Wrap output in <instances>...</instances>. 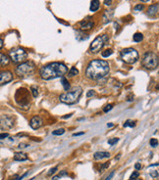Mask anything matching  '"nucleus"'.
<instances>
[{
    "label": "nucleus",
    "instance_id": "obj_1",
    "mask_svg": "<svg viewBox=\"0 0 159 180\" xmlns=\"http://www.w3.org/2000/svg\"><path fill=\"white\" fill-rule=\"evenodd\" d=\"M109 64L104 60H93L90 62L85 70V75L90 80H99L109 74Z\"/></svg>",
    "mask_w": 159,
    "mask_h": 180
},
{
    "label": "nucleus",
    "instance_id": "obj_2",
    "mask_svg": "<svg viewBox=\"0 0 159 180\" xmlns=\"http://www.w3.org/2000/svg\"><path fill=\"white\" fill-rule=\"evenodd\" d=\"M68 73V68L65 64L54 62L50 63L39 70V75L44 80H51L57 77H62Z\"/></svg>",
    "mask_w": 159,
    "mask_h": 180
},
{
    "label": "nucleus",
    "instance_id": "obj_3",
    "mask_svg": "<svg viewBox=\"0 0 159 180\" xmlns=\"http://www.w3.org/2000/svg\"><path fill=\"white\" fill-rule=\"evenodd\" d=\"M15 102L23 110H28L31 107L32 97L31 93L27 88H19L15 93Z\"/></svg>",
    "mask_w": 159,
    "mask_h": 180
},
{
    "label": "nucleus",
    "instance_id": "obj_4",
    "mask_svg": "<svg viewBox=\"0 0 159 180\" xmlns=\"http://www.w3.org/2000/svg\"><path fill=\"white\" fill-rule=\"evenodd\" d=\"M82 93H83V88L81 86H77V87L73 88L71 91H67V92L63 93V94H61L59 97V100H60V102H62L64 104L73 105L79 101Z\"/></svg>",
    "mask_w": 159,
    "mask_h": 180
},
{
    "label": "nucleus",
    "instance_id": "obj_5",
    "mask_svg": "<svg viewBox=\"0 0 159 180\" xmlns=\"http://www.w3.org/2000/svg\"><path fill=\"white\" fill-rule=\"evenodd\" d=\"M35 70V66L33 62H24L21 63L19 66L16 68L15 73L20 77H28L33 75Z\"/></svg>",
    "mask_w": 159,
    "mask_h": 180
},
{
    "label": "nucleus",
    "instance_id": "obj_6",
    "mask_svg": "<svg viewBox=\"0 0 159 180\" xmlns=\"http://www.w3.org/2000/svg\"><path fill=\"white\" fill-rule=\"evenodd\" d=\"M158 56L154 52H147L143 55L141 59V65L146 70H154L158 67Z\"/></svg>",
    "mask_w": 159,
    "mask_h": 180
},
{
    "label": "nucleus",
    "instance_id": "obj_7",
    "mask_svg": "<svg viewBox=\"0 0 159 180\" xmlns=\"http://www.w3.org/2000/svg\"><path fill=\"white\" fill-rule=\"evenodd\" d=\"M139 52L134 48H126L121 51V59L127 64H135L139 60Z\"/></svg>",
    "mask_w": 159,
    "mask_h": 180
},
{
    "label": "nucleus",
    "instance_id": "obj_8",
    "mask_svg": "<svg viewBox=\"0 0 159 180\" xmlns=\"http://www.w3.org/2000/svg\"><path fill=\"white\" fill-rule=\"evenodd\" d=\"M9 56H10V59L13 63L21 64V63H24L27 60L28 53L25 51V49L18 47V48L12 49L9 52Z\"/></svg>",
    "mask_w": 159,
    "mask_h": 180
},
{
    "label": "nucleus",
    "instance_id": "obj_9",
    "mask_svg": "<svg viewBox=\"0 0 159 180\" xmlns=\"http://www.w3.org/2000/svg\"><path fill=\"white\" fill-rule=\"evenodd\" d=\"M107 41H108V35L107 34H103V35H100V36H97L91 42L90 51L92 53H98L100 50L103 48V46L105 45V43Z\"/></svg>",
    "mask_w": 159,
    "mask_h": 180
},
{
    "label": "nucleus",
    "instance_id": "obj_10",
    "mask_svg": "<svg viewBox=\"0 0 159 180\" xmlns=\"http://www.w3.org/2000/svg\"><path fill=\"white\" fill-rule=\"evenodd\" d=\"M15 119L13 117L8 114H2L0 116V129L1 130H10L13 128Z\"/></svg>",
    "mask_w": 159,
    "mask_h": 180
},
{
    "label": "nucleus",
    "instance_id": "obj_11",
    "mask_svg": "<svg viewBox=\"0 0 159 180\" xmlns=\"http://www.w3.org/2000/svg\"><path fill=\"white\" fill-rule=\"evenodd\" d=\"M13 80V74L10 71H0V85H4Z\"/></svg>",
    "mask_w": 159,
    "mask_h": 180
},
{
    "label": "nucleus",
    "instance_id": "obj_12",
    "mask_svg": "<svg viewBox=\"0 0 159 180\" xmlns=\"http://www.w3.org/2000/svg\"><path fill=\"white\" fill-rule=\"evenodd\" d=\"M43 124V120L39 116H34L30 120V125L33 129H38Z\"/></svg>",
    "mask_w": 159,
    "mask_h": 180
},
{
    "label": "nucleus",
    "instance_id": "obj_13",
    "mask_svg": "<svg viewBox=\"0 0 159 180\" xmlns=\"http://www.w3.org/2000/svg\"><path fill=\"white\" fill-rule=\"evenodd\" d=\"M80 26H81L82 31H86V30H90V28H92L93 26H95V23L91 21L85 20V21L80 22Z\"/></svg>",
    "mask_w": 159,
    "mask_h": 180
},
{
    "label": "nucleus",
    "instance_id": "obj_14",
    "mask_svg": "<svg viewBox=\"0 0 159 180\" xmlns=\"http://www.w3.org/2000/svg\"><path fill=\"white\" fill-rule=\"evenodd\" d=\"M158 14V4H154L149 6L147 9V16L148 17H155Z\"/></svg>",
    "mask_w": 159,
    "mask_h": 180
},
{
    "label": "nucleus",
    "instance_id": "obj_15",
    "mask_svg": "<svg viewBox=\"0 0 159 180\" xmlns=\"http://www.w3.org/2000/svg\"><path fill=\"white\" fill-rule=\"evenodd\" d=\"M28 160V155L22 152H17L14 155V161L16 162H25Z\"/></svg>",
    "mask_w": 159,
    "mask_h": 180
},
{
    "label": "nucleus",
    "instance_id": "obj_16",
    "mask_svg": "<svg viewBox=\"0 0 159 180\" xmlns=\"http://www.w3.org/2000/svg\"><path fill=\"white\" fill-rule=\"evenodd\" d=\"M10 63V59L9 57L3 54V53H0V67H6L8 66Z\"/></svg>",
    "mask_w": 159,
    "mask_h": 180
},
{
    "label": "nucleus",
    "instance_id": "obj_17",
    "mask_svg": "<svg viewBox=\"0 0 159 180\" xmlns=\"http://www.w3.org/2000/svg\"><path fill=\"white\" fill-rule=\"evenodd\" d=\"M113 15H114L113 10H107V11H105L104 15H103V23L107 24V23H109V22H111V20L113 19Z\"/></svg>",
    "mask_w": 159,
    "mask_h": 180
},
{
    "label": "nucleus",
    "instance_id": "obj_18",
    "mask_svg": "<svg viewBox=\"0 0 159 180\" xmlns=\"http://www.w3.org/2000/svg\"><path fill=\"white\" fill-rule=\"evenodd\" d=\"M110 157V153L108 152H96L95 154V160H102V159H107Z\"/></svg>",
    "mask_w": 159,
    "mask_h": 180
},
{
    "label": "nucleus",
    "instance_id": "obj_19",
    "mask_svg": "<svg viewBox=\"0 0 159 180\" xmlns=\"http://www.w3.org/2000/svg\"><path fill=\"white\" fill-rule=\"evenodd\" d=\"M100 7V1L99 0H92L91 3H90V9L91 12H96Z\"/></svg>",
    "mask_w": 159,
    "mask_h": 180
},
{
    "label": "nucleus",
    "instance_id": "obj_20",
    "mask_svg": "<svg viewBox=\"0 0 159 180\" xmlns=\"http://www.w3.org/2000/svg\"><path fill=\"white\" fill-rule=\"evenodd\" d=\"M76 38H77V40H79V41H83V40H86L89 38V35L88 34H85V33H84L83 32H76Z\"/></svg>",
    "mask_w": 159,
    "mask_h": 180
},
{
    "label": "nucleus",
    "instance_id": "obj_21",
    "mask_svg": "<svg viewBox=\"0 0 159 180\" xmlns=\"http://www.w3.org/2000/svg\"><path fill=\"white\" fill-rule=\"evenodd\" d=\"M61 83H62V85H63V87H64L65 90H70V83H69V81H68V80H67L66 77L62 76Z\"/></svg>",
    "mask_w": 159,
    "mask_h": 180
},
{
    "label": "nucleus",
    "instance_id": "obj_22",
    "mask_svg": "<svg viewBox=\"0 0 159 180\" xmlns=\"http://www.w3.org/2000/svg\"><path fill=\"white\" fill-rule=\"evenodd\" d=\"M133 39H134L135 42H141L143 40V35L141 32H136V33L134 34Z\"/></svg>",
    "mask_w": 159,
    "mask_h": 180
},
{
    "label": "nucleus",
    "instance_id": "obj_23",
    "mask_svg": "<svg viewBox=\"0 0 159 180\" xmlns=\"http://www.w3.org/2000/svg\"><path fill=\"white\" fill-rule=\"evenodd\" d=\"M68 74H69V76H70V77H73V76L79 75V71H78V69H77L76 67H72V68L70 69Z\"/></svg>",
    "mask_w": 159,
    "mask_h": 180
},
{
    "label": "nucleus",
    "instance_id": "obj_24",
    "mask_svg": "<svg viewBox=\"0 0 159 180\" xmlns=\"http://www.w3.org/2000/svg\"><path fill=\"white\" fill-rule=\"evenodd\" d=\"M113 54V51L111 49H106L104 50V51H102V53H101V56L103 57V58H107V57H109Z\"/></svg>",
    "mask_w": 159,
    "mask_h": 180
},
{
    "label": "nucleus",
    "instance_id": "obj_25",
    "mask_svg": "<svg viewBox=\"0 0 159 180\" xmlns=\"http://www.w3.org/2000/svg\"><path fill=\"white\" fill-rule=\"evenodd\" d=\"M136 126V121L134 120H127L124 124V127H135Z\"/></svg>",
    "mask_w": 159,
    "mask_h": 180
},
{
    "label": "nucleus",
    "instance_id": "obj_26",
    "mask_svg": "<svg viewBox=\"0 0 159 180\" xmlns=\"http://www.w3.org/2000/svg\"><path fill=\"white\" fill-rule=\"evenodd\" d=\"M67 174H68V173H67V171L63 170V171L60 172V173H59L58 175L54 176V177L52 178V180H58V179H60V178H62V177H64V176H66Z\"/></svg>",
    "mask_w": 159,
    "mask_h": 180
},
{
    "label": "nucleus",
    "instance_id": "obj_27",
    "mask_svg": "<svg viewBox=\"0 0 159 180\" xmlns=\"http://www.w3.org/2000/svg\"><path fill=\"white\" fill-rule=\"evenodd\" d=\"M31 90H32V93H33V97L37 98L38 96V87H35V86H32Z\"/></svg>",
    "mask_w": 159,
    "mask_h": 180
},
{
    "label": "nucleus",
    "instance_id": "obj_28",
    "mask_svg": "<svg viewBox=\"0 0 159 180\" xmlns=\"http://www.w3.org/2000/svg\"><path fill=\"white\" fill-rule=\"evenodd\" d=\"M64 133H65V129H63V128H59V129H56V130L52 131L53 135H62Z\"/></svg>",
    "mask_w": 159,
    "mask_h": 180
},
{
    "label": "nucleus",
    "instance_id": "obj_29",
    "mask_svg": "<svg viewBox=\"0 0 159 180\" xmlns=\"http://www.w3.org/2000/svg\"><path fill=\"white\" fill-rule=\"evenodd\" d=\"M143 9H144V6H143L142 4H138L136 6H135V8H134L135 12H141V11H142Z\"/></svg>",
    "mask_w": 159,
    "mask_h": 180
},
{
    "label": "nucleus",
    "instance_id": "obj_30",
    "mask_svg": "<svg viewBox=\"0 0 159 180\" xmlns=\"http://www.w3.org/2000/svg\"><path fill=\"white\" fill-rule=\"evenodd\" d=\"M112 109H113V105L108 104V105H106V106L103 108V112H104V113H108L109 111H111Z\"/></svg>",
    "mask_w": 159,
    "mask_h": 180
},
{
    "label": "nucleus",
    "instance_id": "obj_31",
    "mask_svg": "<svg viewBox=\"0 0 159 180\" xmlns=\"http://www.w3.org/2000/svg\"><path fill=\"white\" fill-rule=\"evenodd\" d=\"M150 145H151V147H157V145H158V140L157 139H155V138H152V139H150Z\"/></svg>",
    "mask_w": 159,
    "mask_h": 180
},
{
    "label": "nucleus",
    "instance_id": "obj_32",
    "mask_svg": "<svg viewBox=\"0 0 159 180\" xmlns=\"http://www.w3.org/2000/svg\"><path fill=\"white\" fill-rule=\"evenodd\" d=\"M139 176H140L139 172L138 171H134L133 173H132V175H131V178H130V180H136Z\"/></svg>",
    "mask_w": 159,
    "mask_h": 180
},
{
    "label": "nucleus",
    "instance_id": "obj_33",
    "mask_svg": "<svg viewBox=\"0 0 159 180\" xmlns=\"http://www.w3.org/2000/svg\"><path fill=\"white\" fill-rule=\"evenodd\" d=\"M95 90H89L88 93H86V97L88 98H90V97H93V96H95Z\"/></svg>",
    "mask_w": 159,
    "mask_h": 180
},
{
    "label": "nucleus",
    "instance_id": "obj_34",
    "mask_svg": "<svg viewBox=\"0 0 159 180\" xmlns=\"http://www.w3.org/2000/svg\"><path fill=\"white\" fill-rule=\"evenodd\" d=\"M118 141H119L118 138H112L108 140V144H109V145H115L116 143H118Z\"/></svg>",
    "mask_w": 159,
    "mask_h": 180
},
{
    "label": "nucleus",
    "instance_id": "obj_35",
    "mask_svg": "<svg viewBox=\"0 0 159 180\" xmlns=\"http://www.w3.org/2000/svg\"><path fill=\"white\" fill-rule=\"evenodd\" d=\"M57 168H51V169H50L48 172H47V175H52V174H54L55 173V172L57 171Z\"/></svg>",
    "mask_w": 159,
    "mask_h": 180
},
{
    "label": "nucleus",
    "instance_id": "obj_36",
    "mask_svg": "<svg viewBox=\"0 0 159 180\" xmlns=\"http://www.w3.org/2000/svg\"><path fill=\"white\" fill-rule=\"evenodd\" d=\"M7 137H9V134H8V133H1V134H0V140L6 139Z\"/></svg>",
    "mask_w": 159,
    "mask_h": 180
},
{
    "label": "nucleus",
    "instance_id": "obj_37",
    "mask_svg": "<svg viewBox=\"0 0 159 180\" xmlns=\"http://www.w3.org/2000/svg\"><path fill=\"white\" fill-rule=\"evenodd\" d=\"M135 168H136V170H140V169L141 168V164L140 163H136L135 164Z\"/></svg>",
    "mask_w": 159,
    "mask_h": 180
},
{
    "label": "nucleus",
    "instance_id": "obj_38",
    "mask_svg": "<svg viewBox=\"0 0 159 180\" xmlns=\"http://www.w3.org/2000/svg\"><path fill=\"white\" fill-rule=\"evenodd\" d=\"M108 167H109V163H103L102 165H101V169H105Z\"/></svg>",
    "mask_w": 159,
    "mask_h": 180
},
{
    "label": "nucleus",
    "instance_id": "obj_39",
    "mask_svg": "<svg viewBox=\"0 0 159 180\" xmlns=\"http://www.w3.org/2000/svg\"><path fill=\"white\" fill-rule=\"evenodd\" d=\"M150 174H151V176H152L153 178H157L158 177V171L156 170L155 172H151Z\"/></svg>",
    "mask_w": 159,
    "mask_h": 180
},
{
    "label": "nucleus",
    "instance_id": "obj_40",
    "mask_svg": "<svg viewBox=\"0 0 159 180\" xmlns=\"http://www.w3.org/2000/svg\"><path fill=\"white\" fill-rule=\"evenodd\" d=\"M104 4L106 6H110L112 4V0H104Z\"/></svg>",
    "mask_w": 159,
    "mask_h": 180
},
{
    "label": "nucleus",
    "instance_id": "obj_41",
    "mask_svg": "<svg viewBox=\"0 0 159 180\" xmlns=\"http://www.w3.org/2000/svg\"><path fill=\"white\" fill-rule=\"evenodd\" d=\"M27 147H28V144H20V145H19V148H20V149H21V148H27Z\"/></svg>",
    "mask_w": 159,
    "mask_h": 180
},
{
    "label": "nucleus",
    "instance_id": "obj_42",
    "mask_svg": "<svg viewBox=\"0 0 159 180\" xmlns=\"http://www.w3.org/2000/svg\"><path fill=\"white\" fill-rule=\"evenodd\" d=\"M72 116H73V114H66V116H63L62 119H68V118H71Z\"/></svg>",
    "mask_w": 159,
    "mask_h": 180
},
{
    "label": "nucleus",
    "instance_id": "obj_43",
    "mask_svg": "<svg viewBox=\"0 0 159 180\" xmlns=\"http://www.w3.org/2000/svg\"><path fill=\"white\" fill-rule=\"evenodd\" d=\"M3 45H4V43H3V40L0 38V50H1L3 48Z\"/></svg>",
    "mask_w": 159,
    "mask_h": 180
},
{
    "label": "nucleus",
    "instance_id": "obj_44",
    "mask_svg": "<svg viewBox=\"0 0 159 180\" xmlns=\"http://www.w3.org/2000/svg\"><path fill=\"white\" fill-rule=\"evenodd\" d=\"M113 175H114V172H111V174H110L109 176H108L105 180H111V178L113 177Z\"/></svg>",
    "mask_w": 159,
    "mask_h": 180
},
{
    "label": "nucleus",
    "instance_id": "obj_45",
    "mask_svg": "<svg viewBox=\"0 0 159 180\" xmlns=\"http://www.w3.org/2000/svg\"><path fill=\"white\" fill-rule=\"evenodd\" d=\"M85 133L84 132H79V133H75L73 136H75V137H76V136H80V135H84Z\"/></svg>",
    "mask_w": 159,
    "mask_h": 180
},
{
    "label": "nucleus",
    "instance_id": "obj_46",
    "mask_svg": "<svg viewBox=\"0 0 159 180\" xmlns=\"http://www.w3.org/2000/svg\"><path fill=\"white\" fill-rule=\"evenodd\" d=\"M113 125H114L113 124H107V126H108V127H112Z\"/></svg>",
    "mask_w": 159,
    "mask_h": 180
},
{
    "label": "nucleus",
    "instance_id": "obj_47",
    "mask_svg": "<svg viewBox=\"0 0 159 180\" xmlns=\"http://www.w3.org/2000/svg\"><path fill=\"white\" fill-rule=\"evenodd\" d=\"M141 1H142V2H148L149 0H141Z\"/></svg>",
    "mask_w": 159,
    "mask_h": 180
},
{
    "label": "nucleus",
    "instance_id": "obj_48",
    "mask_svg": "<svg viewBox=\"0 0 159 180\" xmlns=\"http://www.w3.org/2000/svg\"><path fill=\"white\" fill-rule=\"evenodd\" d=\"M119 158H120V155H118V156L116 157V159H115V160H116V161H117V160L119 159Z\"/></svg>",
    "mask_w": 159,
    "mask_h": 180
}]
</instances>
